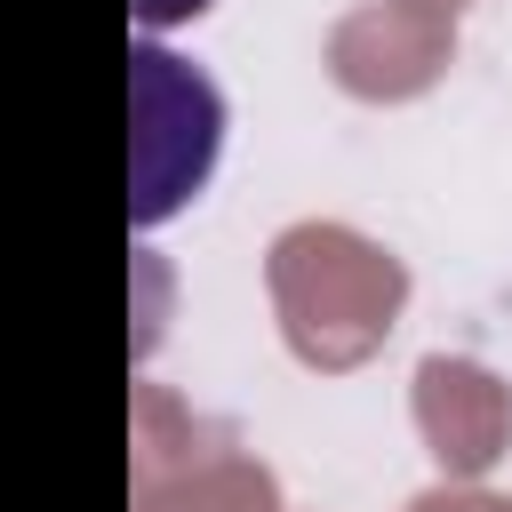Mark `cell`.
Returning a JSON list of instances; mask_svg holds the SVG:
<instances>
[{
  "mask_svg": "<svg viewBox=\"0 0 512 512\" xmlns=\"http://www.w3.org/2000/svg\"><path fill=\"white\" fill-rule=\"evenodd\" d=\"M128 8H136V24H144V40H152V32H168V24H184V16H200L208 0H128Z\"/></svg>",
  "mask_w": 512,
  "mask_h": 512,
  "instance_id": "obj_2",
  "label": "cell"
},
{
  "mask_svg": "<svg viewBox=\"0 0 512 512\" xmlns=\"http://www.w3.org/2000/svg\"><path fill=\"white\" fill-rule=\"evenodd\" d=\"M128 96H136V184H128V216L136 232L168 224L216 168L224 144V96L200 64L168 56L160 40L128 48Z\"/></svg>",
  "mask_w": 512,
  "mask_h": 512,
  "instance_id": "obj_1",
  "label": "cell"
}]
</instances>
